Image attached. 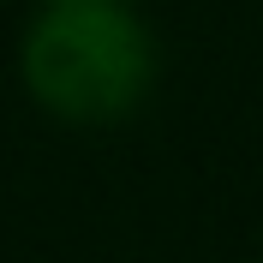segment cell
<instances>
[{"label": "cell", "mask_w": 263, "mask_h": 263, "mask_svg": "<svg viewBox=\"0 0 263 263\" xmlns=\"http://www.w3.org/2000/svg\"><path fill=\"white\" fill-rule=\"evenodd\" d=\"M18 84L54 126H126L162 84V36L132 0H36L18 30Z\"/></svg>", "instance_id": "obj_1"}]
</instances>
